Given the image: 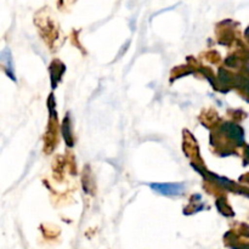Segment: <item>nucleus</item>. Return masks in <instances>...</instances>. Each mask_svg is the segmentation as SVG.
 Returning <instances> with one entry per match:
<instances>
[{"label":"nucleus","instance_id":"obj_1","mask_svg":"<svg viewBox=\"0 0 249 249\" xmlns=\"http://www.w3.org/2000/svg\"><path fill=\"white\" fill-rule=\"evenodd\" d=\"M150 187L152 190H155L157 194L163 195V196H180L185 192L186 186L184 184H180V182H175V184H151Z\"/></svg>","mask_w":249,"mask_h":249},{"label":"nucleus","instance_id":"obj_2","mask_svg":"<svg viewBox=\"0 0 249 249\" xmlns=\"http://www.w3.org/2000/svg\"><path fill=\"white\" fill-rule=\"evenodd\" d=\"M248 232L243 235H238L235 231H230L225 235L224 241H225L226 247L231 249H248Z\"/></svg>","mask_w":249,"mask_h":249},{"label":"nucleus","instance_id":"obj_4","mask_svg":"<svg viewBox=\"0 0 249 249\" xmlns=\"http://www.w3.org/2000/svg\"><path fill=\"white\" fill-rule=\"evenodd\" d=\"M221 130H223L229 138L232 139L237 145H242V143L245 142V134H243V130L241 126L232 123H226L224 124Z\"/></svg>","mask_w":249,"mask_h":249},{"label":"nucleus","instance_id":"obj_3","mask_svg":"<svg viewBox=\"0 0 249 249\" xmlns=\"http://www.w3.org/2000/svg\"><path fill=\"white\" fill-rule=\"evenodd\" d=\"M0 67L4 68L5 73L9 78H11L12 80H16L15 77V67H14V60H12L11 51L9 48H5L4 50L0 53Z\"/></svg>","mask_w":249,"mask_h":249},{"label":"nucleus","instance_id":"obj_5","mask_svg":"<svg viewBox=\"0 0 249 249\" xmlns=\"http://www.w3.org/2000/svg\"><path fill=\"white\" fill-rule=\"evenodd\" d=\"M63 138L65 140L67 141L68 146L73 145V140H72V131H71V122H70V116L66 117V119L63 121Z\"/></svg>","mask_w":249,"mask_h":249},{"label":"nucleus","instance_id":"obj_6","mask_svg":"<svg viewBox=\"0 0 249 249\" xmlns=\"http://www.w3.org/2000/svg\"><path fill=\"white\" fill-rule=\"evenodd\" d=\"M218 209L220 211L221 214H224V215H226V216L232 215V214H233L230 207H228V204L225 203V201H219L218 202Z\"/></svg>","mask_w":249,"mask_h":249}]
</instances>
